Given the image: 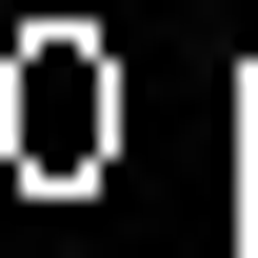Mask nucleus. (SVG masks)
<instances>
[{
    "mask_svg": "<svg viewBox=\"0 0 258 258\" xmlns=\"http://www.w3.org/2000/svg\"><path fill=\"white\" fill-rule=\"evenodd\" d=\"M20 159H40V179L119 159V60H99L80 20H40V40H20Z\"/></svg>",
    "mask_w": 258,
    "mask_h": 258,
    "instance_id": "1",
    "label": "nucleus"
},
{
    "mask_svg": "<svg viewBox=\"0 0 258 258\" xmlns=\"http://www.w3.org/2000/svg\"><path fill=\"white\" fill-rule=\"evenodd\" d=\"M238 20H258V0H238Z\"/></svg>",
    "mask_w": 258,
    "mask_h": 258,
    "instance_id": "3",
    "label": "nucleus"
},
{
    "mask_svg": "<svg viewBox=\"0 0 258 258\" xmlns=\"http://www.w3.org/2000/svg\"><path fill=\"white\" fill-rule=\"evenodd\" d=\"M238 159H258V119H238Z\"/></svg>",
    "mask_w": 258,
    "mask_h": 258,
    "instance_id": "2",
    "label": "nucleus"
}]
</instances>
